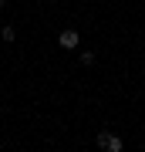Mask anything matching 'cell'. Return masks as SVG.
Masks as SVG:
<instances>
[{"label": "cell", "mask_w": 145, "mask_h": 152, "mask_svg": "<svg viewBox=\"0 0 145 152\" xmlns=\"http://www.w3.org/2000/svg\"><path fill=\"white\" fill-rule=\"evenodd\" d=\"M0 7H7V0H0Z\"/></svg>", "instance_id": "obj_5"}, {"label": "cell", "mask_w": 145, "mask_h": 152, "mask_svg": "<svg viewBox=\"0 0 145 152\" xmlns=\"http://www.w3.org/2000/svg\"><path fill=\"white\" fill-rule=\"evenodd\" d=\"M0 37H4L7 44H14V41H17V31H14V24H4V27H0Z\"/></svg>", "instance_id": "obj_3"}, {"label": "cell", "mask_w": 145, "mask_h": 152, "mask_svg": "<svg viewBox=\"0 0 145 152\" xmlns=\"http://www.w3.org/2000/svg\"><path fill=\"white\" fill-rule=\"evenodd\" d=\"M95 142H98V149H105V152H122L125 149V139L115 135V132H98Z\"/></svg>", "instance_id": "obj_1"}, {"label": "cell", "mask_w": 145, "mask_h": 152, "mask_svg": "<svg viewBox=\"0 0 145 152\" xmlns=\"http://www.w3.org/2000/svg\"><path fill=\"white\" fill-rule=\"evenodd\" d=\"M58 44H61L64 51H78V48H81V34H78L74 27H64V31L58 34Z\"/></svg>", "instance_id": "obj_2"}, {"label": "cell", "mask_w": 145, "mask_h": 152, "mask_svg": "<svg viewBox=\"0 0 145 152\" xmlns=\"http://www.w3.org/2000/svg\"><path fill=\"white\" fill-rule=\"evenodd\" d=\"M81 64L91 68V64H95V51H81Z\"/></svg>", "instance_id": "obj_4"}]
</instances>
